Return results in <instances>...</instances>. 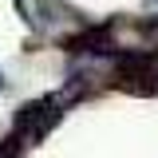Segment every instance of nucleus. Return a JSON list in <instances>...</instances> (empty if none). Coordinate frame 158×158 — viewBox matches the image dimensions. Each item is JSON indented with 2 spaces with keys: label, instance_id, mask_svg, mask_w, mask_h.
I'll return each instance as SVG.
<instances>
[{
  "label": "nucleus",
  "instance_id": "1",
  "mask_svg": "<svg viewBox=\"0 0 158 158\" xmlns=\"http://www.w3.org/2000/svg\"><path fill=\"white\" fill-rule=\"evenodd\" d=\"M67 107H71V103L63 95H40V99H32V103H24L16 111V123H12L16 131H12V135H16L20 142H40V138L63 118Z\"/></svg>",
  "mask_w": 158,
  "mask_h": 158
},
{
  "label": "nucleus",
  "instance_id": "2",
  "mask_svg": "<svg viewBox=\"0 0 158 158\" xmlns=\"http://www.w3.org/2000/svg\"><path fill=\"white\" fill-rule=\"evenodd\" d=\"M115 24L107 20V24H91V28H83L79 36L67 40V48L75 52V56H115Z\"/></svg>",
  "mask_w": 158,
  "mask_h": 158
},
{
  "label": "nucleus",
  "instance_id": "3",
  "mask_svg": "<svg viewBox=\"0 0 158 158\" xmlns=\"http://www.w3.org/2000/svg\"><path fill=\"white\" fill-rule=\"evenodd\" d=\"M0 91H8V79H4V71H0Z\"/></svg>",
  "mask_w": 158,
  "mask_h": 158
}]
</instances>
